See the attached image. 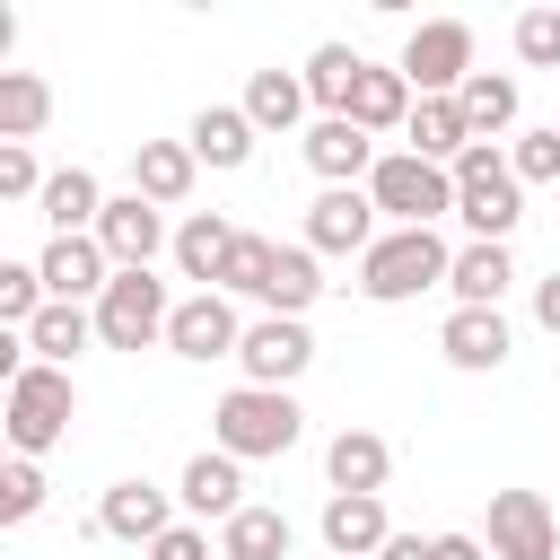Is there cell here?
Wrapping results in <instances>:
<instances>
[{
  "label": "cell",
  "instance_id": "obj_16",
  "mask_svg": "<svg viewBox=\"0 0 560 560\" xmlns=\"http://www.w3.org/2000/svg\"><path fill=\"white\" fill-rule=\"evenodd\" d=\"M306 166H315L324 184H368V175H376V140H368L350 114H315V122H306Z\"/></svg>",
  "mask_w": 560,
  "mask_h": 560
},
{
  "label": "cell",
  "instance_id": "obj_35",
  "mask_svg": "<svg viewBox=\"0 0 560 560\" xmlns=\"http://www.w3.org/2000/svg\"><path fill=\"white\" fill-rule=\"evenodd\" d=\"M44 490H52L44 464H35V455H9V464H0V525H26V516L44 508Z\"/></svg>",
  "mask_w": 560,
  "mask_h": 560
},
{
  "label": "cell",
  "instance_id": "obj_29",
  "mask_svg": "<svg viewBox=\"0 0 560 560\" xmlns=\"http://www.w3.org/2000/svg\"><path fill=\"white\" fill-rule=\"evenodd\" d=\"M306 105H315V96H306L298 70H254V79H245V114H254V131H298Z\"/></svg>",
  "mask_w": 560,
  "mask_h": 560
},
{
  "label": "cell",
  "instance_id": "obj_11",
  "mask_svg": "<svg viewBox=\"0 0 560 560\" xmlns=\"http://www.w3.org/2000/svg\"><path fill=\"white\" fill-rule=\"evenodd\" d=\"M96 245H105V262H114V271H149L158 254H175V236H166V210H158V201H140V192H114V201H105V219H96Z\"/></svg>",
  "mask_w": 560,
  "mask_h": 560
},
{
  "label": "cell",
  "instance_id": "obj_25",
  "mask_svg": "<svg viewBox=\"0 0 560 560\" xmlns=\"http://www.w3.org/2000/svg\"><path fill=\"white\" fill-rule=\"evenodd\" d=\"M402 140H411V158L455 166V158L472 149V122H464V105H455V96H420V105H411V122H402Z\"/></svg>",
  "mask_w": 560,
  "mask_h": 560
},
{
  "label": "cell",
  "instance_id": "obj_23",
  "mask_svg": "<svg viewBox=\"0 0 560 560\" xmlns=\"http://www.w3.org/2000/svg\"><path fill=\"white\" fill-rule=\"evenodd\" d=\"M236 236H245V228H228L219 210H192V219L175 228V271H184V280H201V289H219V280H228Z\"/></svg>",
  "mask_w": 560,
  "mask_h": 560
},
{
  "label": "cell",
  "instance_id": "obj_34",
  "mask_svg": "<svg viewBox=\"0 0 560 560\" xmlns=\"http://www.w3.org/2000/svg\"><path fill=\"white\" fill-rule=\"evenodd\" d=\"M44 306H52L44 271H35V262H0V332H26Z\"/></svg>",
  "mask_w": 560,
  "mask_h": 560
},
{
  "label": "cell",
  "instance_id": "obj_7",
  "mask_svg": "<svg viewBox=\"0 0 560 560\" xmlns=\"http://www.w3.org/2000/svg\"><path fill=\"white\" fill-rule=\"evenodd\" d=\"M402 79H411V96H455L464 79H472V26L464 18H420L411 35H402V61H394Z\"/></svg>",
  "mask_w": 560,
  "mask_h": 560
},
{
  "label": "cell",
  "instance_id": "obj_3",
  "mask_svg": "<svg viewBox=\"0 0 560 560\" xmlns=\"http://www.w3.org/2000/svg\"><path fill=\"white\" fill-rule=\"evenodd\" d=\"M455 219L472 228V245H508V236H516L525 184H516V166H508L499 140H472V149L455 158Z\"/></svg>",
  "mask_w": 560,
  "mask_h": 560
},
{
  "label": "cell",
  "instance_id": "obj_33",
  "mask_svg": "<svg viewBox=\"0 0 560 560\" xmlns=\"http://www.w3.org/2000/svg\"><path fill=\"white\" fill-rule=\"evenodd\" d=\"M52 122V88L35 70H0V140H35Z\"/></svg>",
  "mask_w": 560,
  "mask_h": 560
},
{
  "label": "cell",
  "instance_id": "obj_43",
  "mask_svg": "<svg viewBox=\"0 0 560 560\" xmlns=\"http://www.w3.org/2000/svg\"><path fill=\"white\" fill-rule=\"evenodd\" d=\"M438 560H490L481 534H438Z\"/></svg>",
  "mask_w": 560,
  "mask_h": 560
},
{
  "label": "cell",
  "instance_id": "obj_13",
  "mask_svg": "<svg viewBox=\"0 0 560 560\" xmlns=\"http://www.w3.org/2000/svg\"><path fill=\"white\" fill-rule=\"evenodd\" d=\"M35 271H44V289H52L61 306H96V298L114 289V262H105L96 236H52V245L35 254Z\"/></svg>",
  "mask_w": 560,
  "mask_h": 560
},
{
  "label": "cell",
  "instance_id": "obj_31",
  "mask_svg": "<svg viewBox=\"0 0 560 560\" xmlns=\"http://www.w3.org/2000/svg\"><path fill=\"white\" fill-rule=\"evenodd\" d=\"M88 341H96V306H61V298H52V306L26 324V350H35L44 368H70Z\"/></svg>",
  "mask_w": 560,
  "mask_h": 560
},
{
  "label": "cell",
  "instance_id": "obj_28",
  "mask_svg": "<svg viewBox=\"0 0 560 560\" xmlns=\"http://www.w3.org/2000/svg\"><path fill=\"white\" fill-rule=\"evenodd\" d=\"M298 79H306V96H315V114H350V96H359V79H368V61H359L350 44H315Z\"/></svg>",
  "mask_w": 560,
  "mask_h": 560
},
{
  "label": "cell",
  "instance_id": "obj_37",
  "mask_svg": "<svg viewBox=\"0 0 560 560\" xmlns=\"http://www.w3.org/2000/svg\"><path fill=\"white\" fill-rule=\"evenodd\" d=\"M271 236H236V254H228V280H219V298H262V280H271Z\"/></svg>",
  "mask_w": 560,
  "mask_h": 560
},
{
  "label": "cell",
  "instance_id": "obj_5",
  "mask_svg": "<svg viewBox=\"0 0 560 560\" xmlns=\"http://www.w3.org/2000/svg\"><path fill=\"white\" fill-rule=\"evenodd\" d=\"M368 201L394 228H438V219H455V166H429L411 149H385L376 175H368Z\"/></svg>",
  "mask_w": 560,
  "mask_h": 560
},
{
  "label": "cell",
  "instance_id": "obj_10",
  "mask_svg": "<svg viewBox=\"0 0 560 560\" xmlns=\"http://www.w3.org/2000/svg\"><path fill=\"white\" fill-rule=\"evenodd\" d=\"M385 228H376V201H368V184H324L315 201H306V245L315 254H368Z\"/></svg>",
  "mask_w": 560,
  "mask_h": 560
},
{
  "label": "cell",
  "instance_id": "obj_27",
  "mask_svg": "<svg viewBox=\"0 0 560 560\" xmlns=\"http://www.w3.org/2000/svg\"><path fill=\"white\" fill-rule=\"evenodd\" d=\"M289 542H298V525L280 508H236L219 525V560H289Z\"/></svg>",
  "mask_w": 560,
  "mask_h": 560
},
{
  "label": "cell",
  "instance_id": "obj_38",
  "mask_svg": "<svg viewBox=\"0 0 560 560\" xmlns=\"http://www.w3.org/2000/svg\"><path fill=\"white\" fill-rule=\"evenodd\" d=\"M516 61L525 70H560V9H525L516 18Z\"/></svg>",
  "mask_w": 560,
  "mask_h": 560
},
{
  "label": "cell",
  "instance_id": "obj_30",
  "mask_svg": "<svg viewBox=\"0 0 560 560\" xmlns=\"http://www.w3.org/2000/svg\"><path fill=\"white\" fill-rule=\"evenodd\" d=\"M411 105H420V96H411V79L368 61V79H359V96H350V122L376 140V131H402V122H411Z\"/></svg>",
  "mask_w": 560,
  "mask_h": 560
},
{
  "label": "cell",
  "instance_id": "obj_8",
  "mask_svg": "<svg viewBox=\"0 0 560 560\" xmlns=\"http://www.w3.org/2000/svg\"><path fill=\"white\" fill-rule=\"evenodd\" d=\"M236 368H245V385H271V394H289V385L315 368V332H306L298 315H254V324H245V350H236Z\"/></svg>",
  "mask_w": 560,
  "mask_h": 560
},
{
  "label": "cell",
  "instance_id": "obj_36",
  "mask_svg": "<svg viewBox=\"0 0 560 560\" xmlns=\"http://www.w3.org/2000/svg\"><path fill=\"white\" fill-rule=\"evenodd\" d=\"M508 166H516V184H560V122H534V131H516Z\"/></svg>",
  "mask_w": 560,
  "mask_h": 560
},
{
  "label": "cell",
  "instance_id": "obj_20",
  "mask_svg": "<svg viewBox=\"0 0 560 560\" xmlns=\"http://www.w3.org/2000/svg\"><path fill=\"white\" fill-rule=\"evenodd\" d=\"M385 472H394V446L376 429H341L324 446V481L332 490H359V499H385Z\"/></svg>",
  "mask_w": 560,
  "mask_h": 560
},
{
  "label": "cell",
  "instance_id": "obj_9",
  "mask_svg": "<svg viewBox=\"0 0 560 560\" xmlns=\"http://www.w3.org/2000/svg\"><path fill=\"white\" fill-rule=\"evenodd\" d=\"M490 560H560V516L542 490H490Z\"/></svg>",
  "mask_w": 560,
  "mask_h": 560
},
{
  "label": "cell",
  "instance_id": "obj_4",
  "mask_svg": "<svg viewBox=\"0 0 560 560\" xmlns=\"http://www.w3.org/2000/svg\"><path fill=\"white\" fill-rule=\"evenodd\" d=\"M0 420H9V455H44V446H61L70 420H79V385H70V368L26 359L18 385L0 394Z\"/></svg>",
  "mask_w": 560,
  "mask_h": 560
},
{
  "label": "cell",
  "instance_id": "obj_14",
  "mask_svg": "<svg viewBox=\"0 0 560 560\" xmlns=\"http://www.w3.org/2000/svg\"><path fill=\"white\" fill-rule=\"evenodd\" d=\"M96 534L149 551L158 534H175V490H158V481H114V490L96 499Z\"/></svg>",
  "mask_w": 560,
  "mask_h": 560
},
{
  "label": "cell",
  "instance_id": "obj_6",
  "mask_svg": "<svg viewBox=\"0 0 560 560\" xmlns=\"http://www.w3.org/2000/svg\"><path fill=\"white\" fill-rule=\"evenodd\" d=\"M166 324H175V298H166L158 271H114V289L96 298V341L105 350H149V341H166Z\"/></svg>",
  "mask_w": 560,
  "mask_h": 560
},
{
  "label": "cell",
  "instance_id": "obj_39",
  "mask_svg": "<svg viewBox=\"0 0 560 560\" xmlns=\"http://www.w3.org/2000/svg\"><path fill=\"white\" fill-rule=\"evenodd\" d=\"M44 166H35V149L26 140H0V201H44Z\"/></svg>",
  "mask_w": 560,
  "mask_h": 560
},
{
  "label": "cell",
  "instance_id": "obj_19",
  "mask_svg": "<svg viewBox=\"0 0 560 560\" xmlns=\"http://www.w3.org/2000/svg\"><path fill=\"white\" fill-rule=\"evenodd\" d=\"M175 499H184V508H192L201 525H210V516L228 525L236 508H254V499H245V464H236V455H219V446H201V455L184 464V481H175Z\"/></svg>",
  "mask_w": 560,
  "mask_h": 560
},
{
  "label": "cell",
  "instance_id": "obj_12",
  "mask_svg": "<svg viewBox=\"0 0 560 560\" xmlns=\"http://www.w3.org/2000/svg\"><path fill=\"white\" fill-rule=\"evenodd\" d=\"M166 350L192 359V368H210V359H236V350H245V324H236V306H228L219 289H192V298H175Z\"/></svg>",
  "mask_w": 560,
  "mask_h": 560
},
{
  "label": "cell",
  "instance_id": "obj_41",
  "mask_svg": "<svg viewBox=\"0 0 560 560\" xmlns=\"http://www.w3.org/2000/svg\"><path fill=\"white\" fill-rule=\"evenodd\" d=\"M376 560H438V534H394Z\"/></svg>",
  "mask_w": 560,
  "mask_h": 560
},
{
  "label": "cell",
  "instance_id": "obj_2",
  "mask_svg": "<svg viewBox=\"0 0 560 560\" xmlns=\"http://www.w3.org/2000/svg\"><path fill=\"white\" fill-rule=\"evenodd\" d=\"M298 429H306L298 394H271V385H236V394H219V411H210V446L236 455V464H271V455H289Z\"/></svg>",
  "mask_w": 560,
  "mask_h": 560
},
{
  "label": "cell",
  "instance_id": "obj_18",
  "mask_svg": "<svg viewBox=\"0 0 560 560\" xmlns=\"http://www.w3.org/2000/svg\"><path fill=\"white\" fill-rule=\"evenodd\" d=\"M192 175H201L192 140H131V192L140 201L175 210V201H192Z\"/></svg>",
  "mask_w": 560,
  "mask_h": 560
},
{
  "label": "cell",
  "instance_id": "obj_26",
  "mask_svg": "<svg viewBox=\"0 0 560 560\" xmlns=\"http://www.w3.org/2000/svg\"><path fill=\"white\" fill-rule=\"evenodd\" d=\"M508 280H516V254L508 245H455V271H446L455 306H499Z\"/></svg>",
  "mask_w": 560,
  "mask_h": 560
},
{
  "label": "cell",
  "instance_id": "obj_1",
  "mask_svg": "<svg viewBox=\"0 0 560 560\" xmlns=\"http://www.w3.org/2000/svg\"><path fill=\"white\" fill-rule=\"evenodd\" d=\"M446 271H455V245H446L438 228H385V236L359 254V298L411 306L420 289H446Z\"/></svg>",
  "mask_w": 560,
  "mask_h": 560
},
{
  "label": "cell",
  "instance_id": "obj_21",
  "mask_svg": "<svg viewBox=\"0 0 560 560\" xmlns=\"http://www.w3.org/2000/svg\"><path fill=\"white\" fill-rule=\"evenodd\" d=\"M184 140H192V158H201V166L236 175V166L254 158V140H262V131H254V114H245V105H201Z\"/></svg>",
  "mask_w": 560,
  "mask_h": 560
},
{
  "label": "cell",
  "instance_id": "obj_15",
  "mask_svg": "<svg viewBox=\"0 0 560 560\" xmlns=\"http://www.w3.org/2000/svg\"><path fill=\"white\" fill-rule=\"evenodd\" d=\"M315 534H324V551H332V560H376V551L394 542L385 499H359V490H332V499H324V516H315Z\"/></svg>",
  "mask_w": 560,
  "mask_h": 560
},
{
  "label": "cell",
  "instance_id": "obj_24",
  "mask_svg": "<svg viewBox=\"0 0 560 560\" xmlns=\"http://www.w3.org/2000/svg\"><path fill=\"white\" fill-rule=\"evenodd\" d=\"M315 298H324V254H315V245H280V254H271V280H262V298H254V306H262V315H298V324H306V306H315Z\"/></svg>",
  "mask_w": 560,
  "mask_h": 560
},
{
  "label": "cell",
  "instance_id": "obj_22",
  "mask_svg": "<svg viewBox=\"0 0 560 560\" xmlns=\"http://www.w3.org/2000/svg\"><path fill=\"white\" fill-rule=\"evenodd\" d=\"M105 201H114V192H105L88 166H52V184H44V201H35V210L52 219V236H96Z\"/></svg>",
  "mask_w": 560,
  "mask_h": 560
},
{
  "label": "cell",
  "instance_id": "obj_42",
  "mask_svg": "<svg viewBox=\"0 0 560 560\" xmlns=\"http://www.w3.org/2000/svg\"><path fill=\"white\" fill-rule=\"evenodd\" d=\"M534 324H542V332H560V271H551V280H534Z\"/></svg>",
  "mask_w": 560,
  "mask_h": 560
},
{
  "label": "cell",
  "instance_id": "obj_40",
  "mask_svg": "<svg viewBox=\"0 0 560 560\" xmlns=\"http://www.w3.org/2000/svg\"><path fill=\"white\" fill-rule=\"evenodd\" d=\"M149 560H219V551H210V534H201V525H175V534H158V542H149Z\"/></svg>",
  "mask_w": 560,
  "mask_h": 560
},
{
  "label": "cell",
  "instance_id": "obj_17",
  "mask_svg": "<svg viewBox=\"0 0 560 560\" xmlns=\"http://www.w3.org/2000/svg\"><path fill=\"white\" fill-rule=\"evenodd\" d=\"M508 315L499 306H455L446 324H438V350H446V368H464V376H490L499 359H508Z\"/></svg>",
  "mask_w": 560,
  "mask_h": 560
},
{
  "label": "cell",
  "instance_id": "obj_32",
  "mask_svg": "<svg viewBox=\"0 0 560 560\" xmlns=\"http://www.w3.org/2000/svg\"><path fill=\"white\" fill-rule=\"evenodd\" d=\"M455 105H464L472 140H499V131L516 122V79H508V70H472V79L455 88Z\"/></svg>",
  "mask_w": 560,
  "mask_h": 560
}]
</instances>
